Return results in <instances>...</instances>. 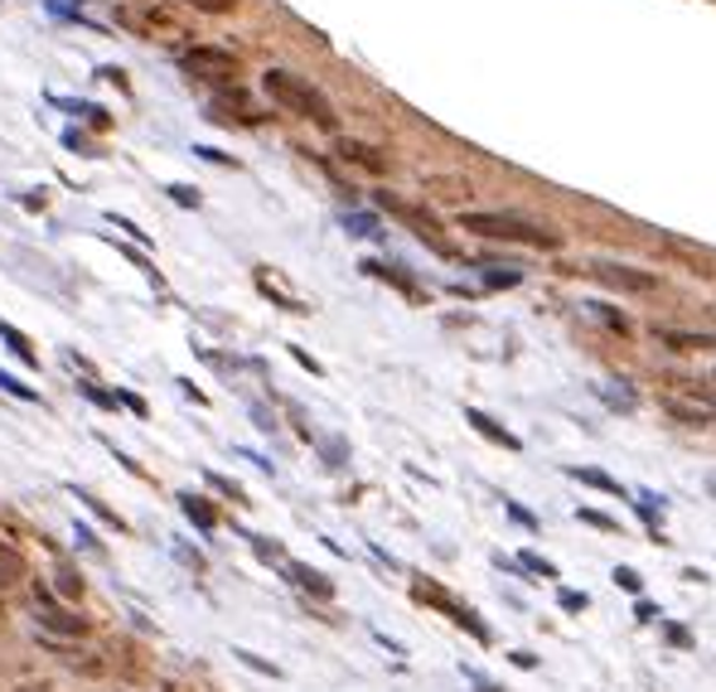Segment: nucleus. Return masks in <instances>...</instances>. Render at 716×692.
<instances>
[{
    "instance_id": "obj_5",
    "label": "nucleus",
    "mask_w": 716,
    "mask_h": 692,
    "mask_svg": "<svg viewBox=\"0 0 716 692\" xmlns=\"http://www.w3.org/2000/svg\"><path fill=\"white\" fill-rule=\"evenodd\" d=\"M591 276L605 286H620V290H653V276L649 272H635V266H620V262H596Z\"/></svg>"
},
{
    "instance_id": "obj_4",
    "label": "nucleus",
    "mask_w": 716,
    "mask_h": 692,
    "mask_svg": "<svg viewBox=\"0 0 716 692\" xmlns=\"http://www.w3.org/2000/svg\"><path fill=\"white\" fill-rule=\"evenodd\" d=\"M378 204H383L387 213H397V218H403V223H411V228H417V238H421V242H431L436 252H445V257H455V248H451V242L441 238V228H436V223H431V218L421 213V209H411V204L393 199V194H378Z\"/></svg>"
},
{
    "instance_id": "obj_22",
    "label": "nucleus",
    "mask_w": 716,
    "mask_h": 692,
    "mask_svg": "<svg viewBox=\"0 0 716 692\" xmlns=\"http://www.w3.org/2000/svg\"><path fill=\"white\" fill-rule=\"evenodd\" d=\"M58 591H64V596H82V581L73 572H58Z\"/></svg>"
},
{
    "instance_id": "obj_6",
    "label": "nucleus",
    "mask_w": 716,
    "mask_h": 692,
    "mask_svg": "<svg viewBox=\"0 0 716 692\" xmlns=\"http://www.w3.org/2000/svg\"><path fill=\"white\" fill-rule=\"evenodd\" d=\"M34 605H40V620H44V629H54V635H82L88 629V620H78L73 611H64V605H54V596L48 591H40L34 596Z\"/></svg>"
},
{
    "instance_id": "obj_14",
    "label": "nucleus",
    "mask_w": 716,
    "mask_h": 692,
    "mask_svg": "<svg viewBox=\"0 0 716 692\" xmlns=\"http://www.w3.org/2000/svg\"><path fill=\"white\" fill-rule=\"evenodd\" d=\"M179 504H185V514H189V518H194V524H199L203 532H213V528H218V514H213V508L203 504V499H194V494H185V499H179Z\"/></svg>"
},
{
    "instance_id": "obj_17",
    "label": "nucleus",
    "mask_w": 716,
    "mask_h": 692,
    "mask_svg": "<svg viewBox=\"0 0 716 692\" xmlns=\"http://www.w3.org/2000/svg\"><path fill=\"white\" fill-rule=\"evenodd\" d=\"M185 6H194V10H203V15H228V10L238 6V0H185Z\"/></svg>"
},
{
    "instance_id": "obj_19",
    "label": "nucleus",
    "mask_w": 716,
    "mask_h": 692,
    "mask_svg": "<svg viewBox=\"0 0 716 692\" xmlns=\"http://www.w3.org/2000/svg\"><path fill=\"white\" fill-rule=\"evenodd\" d=\"M524 272H484V286H518Z\"/></svg>"
},
{
    "instance_id": "obj_20",
    "label": "nucleus",
    "mask_w": 716,
    "mask_h": 692,
    "mask_svg": "<svg viewBox=\"0 0 716 692\" xmlns=\"http://www.w3.org/2000/svg\"><path fill=\"white\" fill-rule=\"evenodd\" d=\"M349 228H359V238H383V228L373 223V218H344Z\"/></svg>"
},
{
    "instance_id": "obj_26",
    "label": "nucleus",
    "mask_w": 716,
    "mask_h": 692,
    "mask_svg": "<svg viewBox=\"0 0 716 692\" xmlns=\"http://www.w3.org/2000/svg\"><path fill=\"white\" fill-rule=\"evenodd\" d=\"M508 659L518 663V669H538V653H528V649H518V653H508Z\"/></svg>"
},
{
    "instance_id": "obj_24",
    "label": "nucleus",
    "mask_w": 716,
    "mask_h": 692,
    "mask_svg": "<svg viewBox=\"0 0 716 692\" xmlns=\"http://www.w3.org/2000/svg\"><path fill=\"white\" fill-rule=\"evenodd\" d=\"M508 518H518V524H524V528H538V518H532L528 508H518V504H508Z\"/></svg>"
},
{
    "instance_id": "obj_12",
    "label": "nucleus",
    "mask_w": 716,
    "mask_h": 692,
    "mask_svg": "<svg viewBox=\"0 0 716 692\" xmlns=\"http://www.w3.org/2000/svg\"><path fill=\"white\" fill-rule=\"evenodd\" d=\"M363 272H368V276H378V282H393L397 290H403V296H411V300H421V290L417 286H411L407 282V276H397L393 272V266H383V262H363Z\"/></svg>"
},
{
    "instance_id": "obj_9",
    "label": "nucleus",
    "mask_w": 716,
    "mask_h": 692,
    "mask_svg": "<svg viewBox=\"0 0 716 692\" xmlns=\"http://www.w3.org/2000/svg\"><path fill=\"white\" fill-rule=\"evenodd\" d=\"M30 576V562H24V552L15 542H0V586H20V581Z\"/></svg>"
},
{
    "instance_id": "obj_11",
    "label": "nucleus",
    "mask_w": 716,
    "mask_h": 692,
    "mask_svg": "<svg viewBox=\"0 0 716 692\" xmlns=\"http://www.w3.org/2000/svg\"><path fill=\"white\" fill-rule=\"evenodd\" d=\"M339 155H344V161H354V165H363V169H383V155L368 151V145H359V141H339Z\"/></svg>"
},
{
    "instance_id": "obj_3",
    "label": "nucleus",
    "mask_w": 716,
    "mask_h": 692,
    "mask_svg": "<svg viewBox=\"0 0 716 692\" xmlns=\"http://www.w3.org/2000/svg\"><path fill=\"white\" fill-rule=\"evenodd\" d=\"M179 64H185V73H194V78H203V83H233L238 78V58L228 54V48H189Z\"/></svg>"
},
{
    "instance_id": "obj_27",
    "label": "nucleus",
    "mask_w": 716,
    "mask_h": 692,
    "mask_svg": "<svg viewBox=\"0 0 716 692\" xmlns=\"http://www.w3.org/2000/svg\"><path fill=\"white\" fill-rule=\"evenodd\" d=\"M702 397H707V403H716V393H702Z\"/></svg>"
},
{
    "instance_id": "obj_8",
    "label": "nucleus",
    "mask_w": 716,
    "mask_h": 692,
    "mask_svg": "<svg viewBox=\"0 0 716 692\" xmlns=\"http://www.w3.org/2000/svg\"><path fill=\"white\" fill-rule=\"evenodd\" d=\"M286 567V576L290 581H296V586L300 591H310V596H324V601H330L334 596V586H330V576H320V572H315V567H306V562H282Z\"/></svg>"
},
{
    "instance_id": "obj_1",
    "label": "nucleus",
    "mask_w": 716,
    "mask_h": 692,
    "mask_svg": "<svg viewBox=\"0 0 716 692\" xmlns=\"http://www.w3.org/2000/svg\"><path fill=\"white\" fill-rule=\"evenodd\" d=\"M262 88H266V97H272L276 107H286L290 117H306V121H315V127H324V131H334L339 127V112H334V102L324 97L315 83H306L300 73H286V68H272L262 78Z\"/></svg>"
},
{
    "instance_id": "obj_10",
    "label": "nucleus",
    "mask_w": 716,
    "mask_h": 692,
    "mask_svg": "<svg viewBox=\"0 0 716 692\" xmlns=\"http://www.w3.org/2000/svg\"><path fill=\"white\" fill-rule=\"evenodd\" d=\"M659 339L669 349H683V354H697V349H716V334H693V330H659Z\"/></svg>"
},
{
    "instance_id": "obj_7",
    "label": "nucleus",
    "mask_w": 716,
    "mask_h": 692,
    "mask_svg": "<svg viewBox=\"0 0 716 692\" xmlns=\"http://www.w3.org/2000/svg\"><path fill=\"white\" fill-rule=\"evenodd\" d=\"M465 421H470V427H475L480 436H489L494 446H504V451H518V446H524V441H518L514 431H504V427H499V421H494V417H484L480 407H465Z\"/></svg>"
},
{
    "instance_id": "obj_13",
    "label": "nucleus",
    "mask_w": 716,
    "mask_h": 692,
    "mask_svg": "<svg viewBox=\"0 0 716 692\" xmlns=\"http://www.w3.org/2000/svg\"><path fill=\"white\" fill-rule=\"evenodd\" d=\"M572 480H581V484H591V490H605V494H620V480H610L605 470H586V465H572L566 470Z\"/></svg>"
},
{
    "instance_id": "obj_21",
    "label": "nucleus",
    "mask_w": 716,
    "mask_h": 692,
    "mask_svg": "<svg viewBox=\"0 0 716 692\" xmlns=\"http://www.w3.org/2000/svg\"><path fill=\"white\" fill-rule=\"evenodd\" d=\"M524 567H528V572H542V576H557V567H552V562H542L538 552H524Z\"/></svg>"
},
{
    "instance_id": "obj_15",
    "label": "nucleus",
    "mask_w": 716,
    "mask_h": 692,
    "mask_svg": "<svg viewBox=\"0 0 716 692\" xmlns=\"http://www.w3.org/2000/svg\"><path fill=\"white\" fill-rule=\"evenodd\" d=\"M0 339H5V344L15 349V359H24V363H40V354H34V349H30V339H24V334L15 330V325H0Z\"/></svg>"
},
{
    "instance_id": "obj_18",
    "label": "nucleus",
    "mask_w": 716,
    "mask_h": 692,
    "mask_svg": "<svg viewBox=\"0 0 716 692\" xmlns=\"http://www.w3.org/2000/svg\"><path fill=\"white\" fill-rule=\"evenodd\" d=\"M0 387H5L10 397H24V403H34V387H24L20 378H10V373H0Z\"/></svg>"
},
{
    "instance_id": "obj_2",
    "label": "nucleus",
    "mask_w": 716,
    "mask_h": 692,
    "mask_svg": "<svg viewBox=\"0 0 716 692\" xmlns=\"http://www.w3.org/2000/svg\"><path fill=\"white\" fill-rule=\"evenodd\" d=\"M460 228H470V233H480V238H494V242H528V248H542V252L557 248V233L528 223V218H518V213H460Z\"/></svg>"
},
{
    "instance_id": "obj_25",
    "label": "nucleus",
    "mask_w": 716,
    "mask_h": 692,
    "mask_svg": "<svg viewBox=\"0 0 716 692\" xmlns=\"http://www.w3.org/2000/svg\"><path fill=\"white\" fill-rule=\"evenodd\" d=\"M562 605L566 611H586V596H581V591H562Z\"/></svg>"
},
{
    "instance_id": "obj_23",
    "label": "nucleus",
    "mask_w": 716,
    "mask_h": 692,
    "mask_svg": "<svg viewBox=\"0 0 716 692\" xmlns=\"http://www.w3.org/2000/svg\"><path fill=\"white\" fill-rule=\"evenodd\" d=\"M581 518H586V524H596V528H605V532H615V518L596 514V508H581Z\"/></svg>"
},
{
    "instance_id": "obj_16",
    "label": "nucleus",
    "mask_w": 716,
    "mask_h": 692,
    "mask_svg": "<svg viewBox=\"0 0 716 692\" xmlns=\"http://www.w3.org/2000/svg\"><path fill=\"white\" fill-rule=\"evenodd\" d=\"M615 586L629 591V596H645V576H639L635 567H615Z\"/></svg>"
}]
</instances>
